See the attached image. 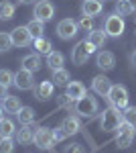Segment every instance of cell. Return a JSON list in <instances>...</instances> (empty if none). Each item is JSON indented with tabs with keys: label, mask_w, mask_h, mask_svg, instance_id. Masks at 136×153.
I'll use <instances>...</instances> for the list:
<instances>
[{
	"label": "cell",
	"mask_w": 136,
	"mask_h": 153,
	"mask_svg": "<svg viewBox=\"0 0 136 153\" xmlns=\"http://www.w3.org/2000/svg\"><path fill=\"white\" fill-rule=\"evenodd\" d=\"M122 125V114H120V110L118 108H106L102 112V117H100V127H102L104 133H114V131H118V127Z\"/></svg>",
	"instance_id": "cell-1"
},
{
	"label": "cell",
	"mask_w": 136,
	"mask_h": 153,
	"mask_svg": "<svg viewBox=\"0 0 136 153\" xmlns=\"http://www.w3.org/2000/svg\"><path fill=\"white\" fill-rule=\"evenodd\" d=\"M96 51V47L91 45L87 39H83V41H79L75 47H73V51H71V61L75 63V65H83L87 59H90V55Z\"/></svg>",
	"instance_id": "cell-2"
},
{
	"label": "cell",
	"mask_w": 136,
	"mask_h": 153,
	"mask_svg": "<svg viewBox=\"0 0 136 153\" xmlns=\"http://www.w3.org/2000/svg\"><path fill=\"white\" fill-rule=\"evenodd\" d=\"M108 100H110V104H112L114 108L124 110L126 106H128V90H126L124 86L116 84V86H112V90H110V94H108Z\"/></svg>",
	"instance_id": "cell-3"
},
{
	"label": "cell",
	"mask_w": 136,
	"mask_h": 153,
	"mask_svg": "<svg viewBox=\"0 0 136 153\" xmlns=\"http://www.w3.org/2000/svg\"><path fill=\"white\" fill-rule=\"evenodd\" d=\"M75 112L79 114V117H91V114H96L98 112V100L93 98V96L85 94L83 98L79 100H75Z\"/></svg>",
	"instance_id": "cell-4"
},
{
	"label": "cell",
	"mask_w": 136,
	"mask_h": 153,
	"mask_svg": "<svg viewBox=\"0 0 136 153\" xmlns=\"http://www.w3.org/2000/svg\"><path fill=\"white\" fill-rule=\"evenodd\" d=\"M104 31H106L108 37H120L124 33V19L118 12H112L104 23Z\"/></svg>",
	"instance_id": "cell-5"
},
{
	"label": "cell",
	"mask_w": 136,
	"mask_h": 153,
	"mask_svg": "<svg viewBox=\"0 0 136 153\" xmlns=\"http://www.w3.org/2000/svg\"><path fill=\"white\" fill-rule=\"evenodd\" d=\"M33 143L39 147V149H51V147H53V143H55L53 129H47V127H39V129H35Z\"/></svg>",
	"instance_id": "cell-6"
},
{
	"label": "cell",
	"mask_w": 136,
	"mask_h": 153,
	"mask_svg": "<svg viewBox=\"0 0 136 153\" xmlns=\"http://www.w3.org/2000/svg\"><path fill=\"white\" fill-rule=\"evenodd\" d=\"M132 141H134V127L122 120V125L118 127V135H116V145L118 149H126L132 145Z\"/></svg>",
	"instance_id": "cell-7"
},
{
	"label": "cell",
	"mask_w": 136,
	"mask_h": 153,
	"mask_svg": "<svg viewBox=\"0 0 136 153\" xmlns=\"http://www.w3.org/2000/svg\"><path fill=\"white\" fill-rule=\"evenodd\" d=\"M77 31H79V25L75 23L73 19H63V21H59V25H57V35L61 37L63 41L73 39V37L77 35Z\"/></svg>",
	"instance_id": "cell-8"
},
{
	"label": "cell",
	"mask_w": 136,
	"mask_h": 153,
	"mask_svg": "<svg viewBox=\"0 0 136 153\" xmlns=\"http://www.w3.org/2000/svg\"><path fill=\"white\" fill-rule=\"evenodd\" d=\"M35 19L37 21H43V23H47V21H51L53 16H55V6L49 2V0H39L37 4H35Z\"/></svg>",
	"instance_id": "cell-9"
},
{
	"label": "cell",
	"mask_w": 136,
	"mask_h": 153,
	"mask_svg": "<svg viewBox=\"0 0 136 153\" xmlns=\"http://www.w3.org/2000/svg\"><path fill=\"white\" fill-rule=\"evenodd\" d=\"M10 39H12V45L14 47H29L33 43V35L29 33L26 27H16L10 31Z\"/></svg>",
	"instance_id": "cell-10"
},
{
	"label": "cell",
	"mask_w": 136,
	"mask_h": 153,
	"mask_svg": "<svg viewBox=\"0 0 136 153\" xmlns=\"http://www.w3.org/2000/svg\"><path fill=\"white\" fill-rule=\"evenodd\" d=\"M14 86L18 88V90H31L35 86V78H33V71L24 70V68H21V70L14 74Z\"/></svg>",
	"instance_id": "cell-11"
},
{
	"label": "cell",
	"mask_w": 136,
	"mask_h": 153,
	"mask_svg": "<svg viewBox=\"0 0 136 153\" xmlns=\"http://www.w3.org/2000/svg\"><path fill=\"white\" fill-rule=\"evenodd\" d=\"M114 84L106 78V76H96L93 80H91V90L96 92L98 96H106L108 98V94H110V90H112Z\"/></svg>",
	"instance_id": "cell-12"
},
{
	"label": "cell",
	"mask_w": 136,
	"mask_h": 153,
	"mask_svg": "<svg viewBox=\"0 0 136 153\" xmlns=\"http://www.w3.org/2000/svg\"><path fill=\"white\" fill-rule=\"evenodd\" d=\"M61 129H63V133L67 135V137H71V135H77L81 131V123L77 117H65L63 120H61Z\"/></svg>",
	"instance_id": "cell-13"
},
{
	"label": "cell",
	"mask_w": 136,
	"mask_h": 153,
	"mask_svg": "<svg viewBox=\"0 0 136 153\" xmlns=\"http://www.w3.org/2000/svg\"><path fill=\"white\" fill-rule=\"evenodd\" d=\"M104 4L102 0H83V4H81V14L83 16H98L100 12H102Z\"/></svg>",
	"instance_id": "cell-14"
},
{
	"label": "cell",
	"mask_w": 136,
	"mask_h": 153,
	"mask_svg": "<svg viewBox=\"0 0 136 153\" xmlns=\"http://www.w3.org/2000/svg\"><path fill=\"white\" fill-rule=\"evenodd\" d=\"M53 88H55V84L51 82V80H47V82H41L37 88H35V98L37 100H41V102H45L49 100L51 96H53Z\"/></svg>",
	"instance_id": "cell-15"
},
{
	"label": "cell",
	"mask_w": 136,
	"mask_h": 153,
	"mask_svg": "<svg viewBox=\"0 0 136 153\" xmlns=\"http://www.w3.org/2000/svg\"><path fill=\"white\" fill-rule=\"evenodd\" d=\"M114 63H116V57H114V53H110V51H100V53L96 55V65L104 71L112 70Z\"/></svg>",
	"instance_id": "cell-16"
},
{
	"label": "cell",
	"mask_w": 136,
	"mask_h": 153,
	"mask_svg": "<svg viewBox=\"0 0 136 153\" xmlns=\"http://www.w3.org/2000/svg\"><path fill=\"white\" fill-rule=\"evenodd\" d=\"M65 94H67L71 100H79V98H83V96L87 94V90H85V86L81 82H69L67 86H65Z\"/></svg>",
	"instance_id": "cell-17"
},
{
	"label": "cell",
	"mask_w": 136,
	"mask_h": 153,
	"mask_svg": "<svg viewBox=\"0 0 136 153\" xmlns=\"http://www.w3.org/2000/svg\"><path fill=\"white\" fill-rule=\"evenodd\" d=\"M14 135H16V143H21V145H29V143H33L35 129H31V125H21V129L16 131Z\"/></svg>",
	"instance_id": "cell-18"
},
{
	"label": "cell",
	"mask_w": 136,
	"mask_h": 153,
	"mask_svg": "<svg viewBox=\"0 0 136 153\" xmlns=\"http://www.w3.org/2000/svg\"><path fill=\"white\" fill-rule=\"evenodd\" d=\"M21 65H23L24 70L29 71H39V68H41V55L39 53H31V55H24L23 61H21Z\"/></svg>",
	"instance_id": "cell-19"
},
{
	"label": "cell",
	"mask_w": 136,
	"mask_h": 153,
	"mask_svg": "<svg viewBox=\"0 0 136 153\" xmlns=\"http://www.w3.org/2000/svg\"><path fill=\"white\" fill-rule=\"evenodd\" d=\"M33 45H35V49H37V53H39V55H49V53L53 51L51 41L45 39V37H37V39H33Z\"/></svg>",
	"instance_id": "cell-20"
},
{
	"label": "cell",
	"mask_w": 136,
	"mask_h": 153,
	"mask_svg": "<svg viewBox=\"0 0 136 153\" xmlns=\"http://www.w3.org/2000/svg\"><path fill=\"white\" fill-rule=\"evenodd\" d=\"M106 39H108V35H106V31H100V29H93V31H90V37H87V41H90L93 47H104V43H106Z\"/></svg>",
	"instance_id": "cell-21"
},
{
	"label": "cell",
	"mask_w": 136,
	"mask_h": 153,
	"mask_svg": "<svg viewBox=\"0 0 136 153\" xmlns=\"http://www.w3.org/2000/svg\"><path fill=\"white\" fill-rule=\"evenodd\" d=\"M2 108H4L6 112H10V114H16V112L23 108V104H21V100H18L16 96H6V98L2 100Z\"/></svg>",
	"instance_id": "cell-22"
},
{
	"label": "cell",
	"mask_w": 136,
	"mask_h": 153,
	"mask_svg": "<svg viewBox=\"0 0 136 153\" xmlns=\"http://www.w3.org/2000/svg\"><path fill=\"white\" fill-rule=\"evenodd\" d=\"M16 118H18V123H21V125H33V120H35V108H31V106H23V108L16 112Z\"/></svg>",
	"instance_id": "cell-23"
},
{
	"label": "cell",
	"mask_w": 136,
	"mask_h": 153,
	"mask_svg": "<svg viewBox=\"0 0 136 153\" xmlns=\"http://www.w3.org/2000/svg\"><path fill=\"white\" fill-rule=\"evenodd\" d=\"M63 63H65V57H63V53H59V51H51V53L47 55V65H49L51 70H61Z\"/></svg>",
	"instance_id": "cell-24"
},
{
	"label": "cell",
	"mask_w": 136,
	"mask_h": 153,
	"mask_svg": "<svg viewBox=\"0 0 136 153\" xmlns=\"http://www.w3.org/2000/svg\"><path fill=\"white\" fill-rule=\"evenodd\" d=\"M16 133V127H14V123H12L10 118H0V139L2 137H12Z\"/></svg>",
	"instance_id": "cell-25"
},
{
	"label": "cell",
	"mask_w": 136,
	"mask_h": 153,
	"mask_svg": "<svg viewBox=\"0 0 136 153\" xmlns=\"http://www.w3.org/2000/svg\"><path fill=\"white\" fill-rule=\"evenodd\" d=\"M51 82L55 84V86H67L69 84V71L67 70H53V78H51Z\"/></svg>",
	"instance_id": "cell-26"
},
{
	"label": "cell",
	"mask_w": 136,
	"mask_h": 153,
	"mask_svg": "<svg viewBox=\"0 0 136 153\" xmlns=\"http://www.w3.org/2000/svg\"><path fill=\"white\" fill-rule=\"evenodd\" d=\"M14 16V4L8 0H2L0 2V21H10Z\"/></svg>",
	"instance_id": "cell-27"
},
{
	"label": "cell",
	"mask_w": 136,
	"mask_h": 153,
	"mask_svg": "<svg viewBox=\"0 0 136 153\" xmlns=\"http://www.w3.org/2000/svg\"><path fill=\"white\" fill-rule=\"evenodd\" d=\"M26 29H29V33L33 35V39H37V37H43V33H45V23L43 21H31V23L26 25Z\"/></svg>",
	"instance_id": "cell-28"
},
{
	"label": "cell",
	"mask_w": 136,
	"mask_h": 153,
	"mask_svg": "<svg viewBox=\"0 0 136 153\" xmlns=\"http://www.w3.org/2000/svg\"><path fill=\"white\" fill-rule=\"evenodd\" d=\"M122 120L128 123V125H132V127L136 129V106H126L124 114H122Z\"/></svg>",
	"instance_id": "cell-29"
},
{
	"label": "cell",
	"mask_w": 136,
	"mask_h": 153,
	"mask_svg": "<svg viewBox=\"0 0 136 153\" xmlns=\"http://www.w3.org/2000/svg\"><path fill=\"white\" fill-rule=\"evenodd\" d=\"M116 12L120 14V16H128V14H132V6H130V2L128 0H118L116 2Z\"/></svg>",
	"instance_id": "cell-30"
},
{
	"label": "cell",
	"mask_w": 136,
	"mask_h": 153,
	"mask_svg": "<svg viewBox=\"0 0 136 153\" xmlns=\"http://www.w3.org/2000/svg\"><path fill=\"white\" fill-rule=\"evenodd\" d=\"M0 153H14V139L12 137L0 139Z\"/></svg>",
	"instance_id": "cell-31"
},
{
	"label": "cell",
	"mask_w": 136,
	"mask_h": 153,
	"mask_svg": "<svg viewBox=\"0 0 136 153\" xmlns=\"http://www.w3.org/2000/svg\"><path fill=\"white\" fill-rule=\"evenodd\" d=\"M10 47H12L10 33H6V31H0V51H8Z\"/></svg>",
	"instance_id": "cell-32"
},
{
	"label": "cell",
	"mask_w": 136,
	"mask_h": 153,
	"mask_svg": "<svg viewBox=\"0 0 136 153\" xmlns=\"http://www.w3.org/2000/svg\"><path fill=\"white\" fill-rule=\"evenodd\" d=\"M0 84L2 86H12L14 84V74L12 71H8V70H0Z\"/></svg>",
	"instance_id": "cell-33"
},
{
	"label": "cell",
	"mask_w": 136,
	"mask_h": 153,
	"mask_svg": "<svg viewBox=\"0 0 136 153\" xmlns=\"http://www.w3.org/2000/svg\"><path fill=\"white\" fill-rule=\"evenodd\" d=\"M79 29H83V31H93V19L91 16H81L79 23Z\"/></svg>",
	"instance_id": "cell-34"
},
{
	"label": "cell",
	"mask_w": 136,
	"mask_h": 153,
	"mask_svg": "<svg viewBox=\"0 0 136 153\" xmlns=\"http://www.w3.org/2000/svg\"><path fill=\"white\" fill-rule=\"evenodd\" d=\"M63 153H85V147L79 145V143H71V145L65 147V151H63Z\"/></svg>",
	"instance_id": "cell-35"
},
{
	"label": "cell",
	"mask_w": 136,
	"mask_h": 153,
	"mask_svg": "<svg viewBox=\"0 0 136 153\" xmlns=\"http://www.w3.org/2000/svg\"><path fill=\"white\" fill-rule=\"evenodd\" d=\"M53 137H55V143H59V141H63V139H65L67 135H65V133H63V129L59 127V129L53 131Z\"/></svg>",
	"instance_id": "cell-36"
},
{
	"label": "cell",
	"mask_w": 136,
	"mask_h": 153,
	"mask_svg": "<svg viewBox=\"0 0 136 153\" xmlns=\"http://www.w3.org/2000/svg\"><path fill=\"white\" fill-rule=\"evenodd\" d=\"M6 90H8V88H6V86H2V84H0V102H2V100H4V98H6Z\"/></svg>",
	"instance_id": "cell-37"
},
{
	"label": "cell",
	"mask_w": 136,
	"mask_h": 153,
	"mask_svg": "<svg viewBox=\"0 0 136 153\" xmlns=\"http://www.w3.org/2000/svg\"><path fill=\"white\" fill-rule=\"evenodd\" d=\"M130 63H132V65L136 68V49L132 51V55H130Z\"/></svg>",
	"instance_id": "cell-38"
},
{
	"label": "cell",
	"mask_w": 136,
	"mask_h": 153,
	"mask_svg": "<svg viewBox=\"0 0 136 153\" xmlns=\"http://www.w3.org/2000/svg\"><path fill=\"white\" fill-rule=\"evenodd\" d=\"M128 2H130V6H132V10L136 12V0H128Z\"/></svg>",
	"instance_id": "cell-39"
},
{
	"label": "cell",
	"mask_w": 136,
	"mask_h": 153,
	"mask_svg": "<svg viewBox=\"0 0 136 153\" xmlns=\"http://www.w3.org/2000/svg\"><path fill=\"white\" fill-rule=\"evenodd\" d=\"M21 4H31V2H35V0H18Z\"/></svg>",
	"instance_id": "cell-40"
},
{
	"label": "cell",
	"mask_w": 136,
	"mask_h": 153,
	"mask_svg": "<svg viewBox=\"0 0 136 153\" xmlns=\"http://www.w3.org/2000/svg\"><path fill=\"white\" fill-rule=\"evenodd\" d=\"M2 114H4V108H2V106H0V118H2Z\"/></svg>",
	"instance_id": "cell-41"
}]
</instances>
